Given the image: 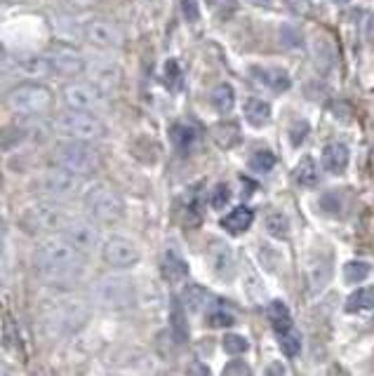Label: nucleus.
<instances>
[{
	"instance_id": "nucleus-50",
	"label": "nucleus",
	"mask_w": 374,
	"mask_h": 376,
	"mask_svg": "<svg viewBox=\"0 0 374 376\" xmlns=\"http://www.w3.org/2000/svg\"><path fill=\"white\" fill-rule=\"evenodd\" d=\"M367 38L374 43V17L370 19V26H367Z\"/></svg>"
},
{
	"instance_id": "nucleus-3",
	"label": "nucleus",
	"mask_w": 374,
	"mask_h": 376,
	"mask_svg": "<svg viewBox=\"0 0 374 376\" xmlns=\"http://www.w3.org/2000/svg\"><path fill=\"white\" fill-rule=\"evenodd\" d=\"M34 193L41 200H55V203H69V200L78 198L82 193V177L80 174H73L64 167H52V170L43 172L41 177H36V181L31 184Z\"/></svg>"
},
{
	"instance_id": "nucleus-9",
	"label": "nucleus",
	"mask_w": 374,
	"mask_h": 376,
	"mask_svg": "<svg viewBox=\"0 0 374 376\" xmlns=\"http://www.w3.org/2000/svg\"><path fill=\"white\" fill-rule=\"evenodd\" d=\"M62 236L73 245L75 250H80L82 254H92V252L101 250V231L99 224L92 217H69V222L64 224Z\"/></svg>"
},
{
	"instance_id": "nucleus-19",
	"label": "nucleus",
	"mask_w": 374,
	"mask_h": 376,
	"mask_svg": "<svg viewBox=\"0 0 374 376\" xmlns=\"http://www.w3.org/2000/svg\"><path fill=\"white\" fill-rule=\"evenodd\" d=\"M252 75H257V80H259L261 85L271 87L273 92H285V89H289V75L282 68H259V66H252Z\"/></svg>"
},
{
	"instance_id": "nucleus-27",
	"label": "nucleus",
	"mask_w": 374,
	"mask_h": 376,
	"mask_svg": "<svg viewBox=\"0 0 374 376\" xmlns=\"http://www.w3.org/2000/svg\"><path fill=\"white\" fill-rule=\"evenodd\" d=\"M212 103L219 113H231L236 106V92L231 85H217L215 92H212Z\"/></svg>"
},
{
	"instance_id": "nucleus-6",
	"label": "nucleus",
	"mask_w": 374,
	"mask_h": 376,
	"mask_svg": "<svg viewBox=\"0 0 374 376\" xmlns=\"http://www.w3.org/2000/svg\"><path fill=\"white\" fill-rule=\"evenodd\" d=\"M52 134L62 139H80V141H96L106 134L104 122L89 111H69L59 113L52 120Z\"/></svg>"
},
{
	"instance_id": "nucleus-10",
	"label": "nucleus",
	"mask_w": 374,
	"mask_h": 376,
	"mask_svg": "<svg viewBox=\"0 0 374 376\" xmlns=\"http://www.w3.org/2000/svg\"><path fill=\"white\" fill-rule=\"evenodd\" d=\"M62 99L66 103V108H73V111L96 113L106 106V92L89 80L87 82H66L62 89Z\"/></svg>"
},
{
	"instance_id": "nucleus-30",
	"label": "nucleus",
	"mask_w": 374,
	"mask_h": 376,
	"mask_svg": "<svg viewBox=\"0 0 374 376\" xmlns=\"http://www.w3.org/2000/svg\"><path fill=\"white\" fill-rule=\"evenodd\" d=\"M370 273H372V266L367 261H358V259H353V261H348L344 266V280L348 284H358V282L367 280Z\"/></svg>"
},
{
	"instance_id": "nucleus-48",
	"label": "nucleus",
	"mask_w": 374,
	"mask_h": 376,
	"mask_svg": "<svg viewBox=\"0 0 374 376\" xmlns=\"http://www.w3.org/2000/svg\"><path fill=\"white\" fill-rule=\"evenodd\" d=\"M266 374H287V369L282 367V365H271V367L266 369Z\"/></svg>"
},
{
	"instance_id": "nucleus-39",
	"label": "nucleus",
	"mask_w": 374,
	"mask_h": 376,
	"mask_svg": "<svg viewBox=\"0 0 374 376\" xmlns=\"http://www.w3.org/2000/svg\"><path fill=\"white\" fill-rule=\"evenodd\" d=\"M280 43L285 45V48L294 50L301 45V34L296 29H292V26H282L280 29Z\"/></svg>"
},
{
	"instance_id": "nucleus-14",
	"label": "nucleus",
	"mask_w": 374,
	"mask_h": 376,
	"mask_svg": "<svg viewBox=\"0 0 374 376\" xmlns=\"http://www.w3.org/2000/svg\"><path fill=\"white\" fill-rule=\"evenodd\" d=\"M85 73L89 78V82H94V85L104 89V92H111V89L118 87L122 78V71L118 64L111 59H101V57L85 62Z\"/></svg>"
},
{
	"instance_id": "nucleus-40",
	"label": "nucleus",
	"mask_w": 374,
	"mask_h": 376,
	"mask_svg": "<svg viewBox=\"0 0 374 376\" xmlns=\"http://www.w3.org/2000/svg\"><path fill=\"white\" fill-rule=\"evenodd\" d=\"M320 207L325 212H330V214H337L341 210V193L339 191H330V193H325L320 200Z\"/></svg>"
},
{
	"instance_id": "nucleus-20",
	"label": "nucleus",
	"mask_w": 374,
	"mask_h": 376,
	"mask_svg": "<svg viewBox=\"0 0 374 376\" xmlns=\"http://www.w3.org/2000/svg\"><path fill=\"white\" fill-rule=\"evenodd\" d=\"M170 332L177 343H186L189 341V322H186V313L182 301H172V310H170Z\"/></svg>"
},
{
	"instance_id": "nucleus-5",
	"label": "nucleus",
	"mask_w": 374,
	"mask_h": 376,
	"mask_svg": "<svg viewBox=\"0 0 374 376\" xmlns=\"http://www.w3.org/2000/svg\"><path fill=\"white\" fill-rule=\"evenodd\" d=\"M5 103L12 113L17 115H27V118H43L45 113H50L52 108V92L48 87L41 85V82H19L17 87H12L8 96H5Z\"/></svg>"
},
{
	"instance_id": "nucleus-47",
	"label": "nucleus",
	"mask_w": 374,
	"mask_h": 376,
	"mask_svg": "<svg viewBox=\"0 0 374 376\" xmlns=\"http://www.w3.org/2000/svg\"><path fill=\"white\" fill-rule=\"evenodd\" d=\"M189 374H210V369L203 365H193V367H189Z\"/></svg>"
},
{
	"instance_id": "nucleus-37",
	"label": "nucleus",
	"mask_w": 374,
	"mask_h": 376,
	"mask_svg": "<svg viewBox=\"0 0 374 376\" xmlns=\"http://www.w3.org/2000/svg\"><path fill=\"white\" fill-rule=\"evenodd\" d=\"M231 203V188L226 184H219L215 191H212V198H210V205L215 210H224Z\"/></svg>"
},
{
	"instance_id": "nucleus-4",
	"label": "nucleus",
	"mask_w": 374,
	"mask_h": 376,
	"mask_svg": "<svg viewBox=\"0 0 374 376\" xmlns=\"http://www.w3.org/2000/svg\"><path fill=\"white\" fill-rule=\"evenodd\" d=\"M52 163L64 170L80 174V177H89L99 170L101 158L92 146V141H80V139H64L62 144L55 146Z\"/></svg>"
},
{
	"instance_id": "nucleus-45",
	"label": "nucleus",
	"mask_w": 374,
	"mask_h": 376,
	"mask_svg": "<svg viewBox=\"0 0 374 376\" xmlns=\"http://www.w3.org/2000/svg\"><path fill=\"white\" fill-rule=\"evenodd\" d=\"M287 3V8L296 12V15H311L313 12V5H311V0H285Z\"/></svg>"
},
{
	"instance_id": "nucleus-42",
	"label": "nucleus",
	"mask_w": 374,
	"mask_h": 376,
	"mask_svg": "<svg viewBox=\"0 0 374 376\" xmlns=\"http://www.w3.org/2000/svg\"><path fill=\"white\" fill-rule=\"evenodd\" d=\"M179 78H182V71H179V64L170 59L165 64V80H167V85L170 87H177L179 85Z\"/></svg>"
},
{
	"instance_id": "nucleus-46",
	"label": "nucleus",
	"mask_w": 374,
	"mask_h": 376,
	"mask_svg": "<svg viewBox=\"0 0 374 376\" xmlns=\"http://www.w3.org/2000/svg\"><path fill=\"white\" fill-rule=\"evenodd\" d=\"M250 372H252V369L245 365L243 360H233V362H229V365L224 367V374H226V376H236V374H243L245 376V374H250Z\"/></svg>"
},
{
	"instance_id": "nucleus-16",
	"label": "nucleus",
	"mask_w": 374,
	"mask_h": 376,
	"mask_svg": "<svg viewBox=\"0 0 374 376\" xmlns=\"http://www.w3.org/2000/svg\"><path fill=\"white\" fill-rule=\"evenodd\" d=\"M85 320H87V308L78 301L66 303V306L57 313V327H62L64 332H75L78 327L85 325Z\"/></svg>"
},
{
	"instance_id": "nucleus-26",
	"label": "nucleus",
	"mask_w": 374,
	"mask_h": 376,
	"mask_svg": "<svg viewBox=\"0 0 374 376\" xmlns=\"http://www.w3.org/2000/svg\"><path fill=\"white\" fill-rule=\"evenodd\" d=\"M264 229H266L268 236H273V238L289 236V222L282 212H268L266 219H264Z\"/></svg>"
},
{
	"instance_id": "nucleus-43",
	"label": "nucleus",
	"mask_w": 374,
	"mask_h": 376,
	"mask_svg": "<svg viewBox=\"0 0 374 376\" xmlns=\"http://www.w3.org/2000/svg\"><path fill=\"white\" fill-rule=\"evenodd\" d=\"M94 3H96V0H59L62 8H64V10H69V12L87 10V8H92Z\"/></svg>"
},
{
	"instance_id": "nucleus-2",
	"label": "nucleus",
	"mask_w": 374,
	"mask_h": 376,
	"mask_svg": "<svg viewBox=\"0 0 374 376\" xmlns=\"http://www.w3.org/2000/svg\"><path fill=\"white\" fill-rule=\"evenodd\" d=\"M89 299L99 308L125 310L134 306V301H137V289H134V282L127 275L108 273L92 282V287H89Z\"/></svg>"
},
{
	"instance_id": "nucleus-35",
	"label": "nucleus",
	"mask_w": 374,
	"mask_h": 376,
	"mask_svg": "<svg viewBox=\"0 0 374 376\" xmlns=\"http://www.w3.org/2000/svg\"><path fill=\"white\" fill-rule=\"evenodd\" d=\"M280 348H282V353L287 355V358H296L301 351V341H299V336H296L292 329L289 332H282L280 334Z\"/></svg>"
},
{
	"instance_id": "nucleus-29",
	"label": "nucleus",
	"mask_w": 374,
	"mask_h": 376,
	"mask_svg": "<svg viewBox=\"0 0 374 376\" xmlns=\"http://www.w3.org/2000/svg\"><path fill=\"white\" fill-rule=\"evenodd\" d=\"M215 139L222 148H231L240 141V129H238L236 122H219L215 127Z\"/></svg>"
},
{
	"instance_id": "nucleus-12",
	"label": "nucleus",
	"mask_w": 374,
	"mask_h": 376,
	"mask_svg": "<svg viewBox=\"0 0 374 376\" xmlns=\"http://www.w3.org/2000/svg\"><path fill=\"white\" fill-rule=\"evenodd\" d=\"M52 64V71L57 75L64 78H73L78 73H85V59L75 48H71L66 43H57L50 48V52L45 55Z\"/></svg>"
},
{
	"instance_id": "nucleus-18",
	"label": "nucleus",
	"mask_w": 374,
	"mask_h": 376,
	"mask_svg": "<svg viewBox=\"0 0 374 376\" xmlns=\"http://www.w3.org/2000/svg\"><path fill=\"white\" fill-rule=\"evenodd\" d=\"M254 222V212L250 210V207H236V210H231L229 212V217H224L222 219V226L226 229L229 233H233V236H240V233H245L252 226Z\"/></svg>"
},
{
	"instance_id": "nucleus-1",
	"label": "nucleus",
	"mask_w": 374,
	"mask_h": 376,
	"mask_svg": "<svg viewBox=\"0 0 374 376\" xmlns=\"http://www.w3.org/2000/svg\"><path fill=\"white\" fill-rule=\"evenodd\" d=\"M36 270L43 280L52 284H66L78 280L85 270V254L75 250L62 233H52L36 247Z\"/></svg>"
},
{
	"instance_id": "nucleus-51",
	"label": "nucleus",
	"mask_w": 374,
	"mask_h": 376,
	"mask_svg": "<svg viewBox=\"0 0 374 376\" xmlns=\"http://www.w3.org/2000/svg\"><path fill=\"white\" fill-rule=\"evenodd\" d=\"M208 3H210V5H215V8H217V5H222V0H208Z\"/></svg>"
},
{
	"instance_id": "nucleus-25",
	"label": "nucleus",
	"mask_w": 374,
	"mask_h": 376,
	"mask_svg": "<svg viewBox=\"0 0 374 376\" xmlns=\"http://www.w3.org/2000/svg\"><path fill=\"white\" fill-rule=\"evenodd\" d=\"M330 275H332V266L330 263H322V261H313L311 266L306 268V280L311 284V289H320L330 282Z\"/></svg>"
},
{
	"instance_id": "nucleus-36",
	"label": "nucleus",
	"mask_w": 374,
	"mask_h": 376,
	"mask_svg": "<svg viewBox=\"0 0 374 376\" xmlns=\"http://www.w3.org/2000/svg\"><path fill=\"white\" fill-rule=\"evenodd\" d=\"M224 351L229 355H243L247 351V339H243L240 334H229L226 339H224Z\"/></svg>"
},
{
	"instance_id": "nucleus-17",
	"label": "nucleus",
	"mask_w": 374,
	"mask_h": 376,
	"mask_svg": "<svg viewBox=\"0 0 374 376\" xmlns=\"http://www.w3.org/2000/svg\"><path fill=\"white\" fill-rule=\"evenodd\" d=\"M348 148L344 144H327L322 148V167L330 174H341L348 167Z\"/></svg>"
},
{
	"instance_id": "nucleus-24",
	"label": "nucleus",
	"mask_w": 374,
	"mask_h": 376,
	"mask_svg": "<svg viewBox=\"0 0 374 376\" xmlns=\"http://www.w3.org/2000/svg\"><path fill=\"white\" fill-rule=\"evenodd\" d=\"M374 308V287H360L346 299L348 313H358V310H370Z\"/></svg>"
},
{
	"instance_id": "nucleus-7",
	"label": "nucleus",
	"mask_w": 374,
	"mask_h": 376,
	"mask_svg": "<svg viewBox=\"0 0 374 376\" xmlns=\"http://www.w3.org/2000/svg\"><path fill=\"white\" fill-rule=\"evenodd\" d=\"M66 222H69L66 212H64L59 203H55V200H41V203L27 207L22 217H19V226L27 233H31V236H52V233H62Z\"/></svg>"
},
{
	"instance_id": "nucleus-21",
	"label": "nucleus",
	"mask_w": 374,
	"mask_h": 376,
	"mask_svg": "<svg viewBox=\"0 0 374 376\" xmlns=\"http://www.w3.org/2000/svg\"><path fill=\"white\" fill-rule=\"evenodd\" d=\"M186 273H189V266L177 252H167L165 259H163V275L167 282H179L184 280Z\"/></svg>"
},
{
	"instance_id": "nucleus-8",
	"label": "nucleus",
	"mask_w": 374,
	"mask_h": 376,
	"mask_svg": "<svg viewBox=\"0 0 374 376\" xmlns=\"http://www.w3.org/2000/svg\"><path fill=\"white\" fill-rule=\"evenodd\" d=\"M87 217H92L96 224H115L125 217V203L115 191L106 186H92L82 198Z\"/></svg>"
},
{
	"instance_id": "nucleus-22",
	"label": "nucleus",
	"mask_w": 374,
	"mask_h": 376,
	"mask_svg": "<svg viewBox=\"0 0 374 376\" xmlns=\"http://www.w3.org/2000/svg\"><path fill=\"white\" fill-rule=\"evenodd\" d=\"M266 313H268L271 325H273V329L278 334L289 332V329H292V315H289V310H287V306L282 301H271Z\"/></svg>"
},
{
	"instance_id": "nucleus-52",
	"label": "nucleus",
	"mask_w": 374,
	"mask_h": 376,
	"mask_svg": "<svg viewBox=\"0 0 374 376\" xmlns=\"http://www.w3.org/2000/svg\"><path fill=\"white\" fill-rule=\"evenodd\" d=\"M341 3H346V0H341Z\"/></svg>"
},
{
	"instance_id": "nucleus-28",
	"label": "nucleus",
	"mask_w": 374,
	"mask_h": 376,
	"mask_svg": "<svg viewBox=\"0 0 374 376\" xmlns=\"http://www.w3.org/2000/svg\"><path fill=\"white\" fill-rule=\"evenodd\" d=\"M22 68H24V73L31 78H45V75L55 73L48 57H27V59H22Z\"/></svg>"
},
{
	"instance_id": "nucleus-33",
	"label": "nucleus",
	"mask_w": 374,
	"mask_h": 376,
	"mask_svg": "<svg viewBox=\"0 0 374 376\" xmlns=\"http://www.w3.org/2000/svg\"><path fill=\"white\" fill-rule=\"evenodd\" d=\"M250 167L259 174H266L275 167V155L271 153L268 148H259V151H254L252 158H250Z\"/></svg>"
},
{
	"instance_id": "nucleus-38",
	"label": "nucleus",
	"mask_w": 374,
	"mask_h": 376,
	"mask_svg": "<svg viewBox=\"0 0 374 376\" xmlns=\"http://www.w3.org/2000/svg\"><path fill=\"white\" fill-rule=\"evenodd\" d=\"M236 322L233 313H229V310H212L208 315V325L212 327H231Z\"/></svg>"
},
{
	"instance_id": "nucleus-49",
	"label": "nucleus",
	"mask_w": 374,
	"mask_h": 376,
	"mask_svg": "<svg viewBox=\"0 0 374 376\" xmlns=\"http://www.w3.org/2000/svg\"><path fill=\"white\" fill-rule=\"evenodd\" d=\"M252 5H257V8H271L273 5V0H250Z\"/></svg>"
},
{
	"instance_id": "nucleus-41",
	"label": "nucleus",
	"mask_w": 374,
	"mask_h": 376,
	"mask_svg": "<svg viewBox=\"0 0 374 376\" xmlns=\"http://www.w3.org/2000/svg\"><path fill=\"white\" fill-rule=\"evenodd\" d=\"M308 129H311V127H308V122H304V120H296L294 122V127L289 129V139H292L294 146H299L301 141L308 137Z\"/></svg>"
},
{
	"instance_id": "nucleus-13",
	"label": "nucleus",
	"mask_w": 374,
	"mask_h": 376,
	"mask_svg": "<svg viewBox=\"0 0 374 376\" xmlns=\"http://www.w3.org/2000/svg\"><path fill=\"white\" fill-rule=\"evenodd\" d=\"M101 256H104V261L108 266H113V268H130V266L139 261L141 254L132 240L113 236L101 245Z\"/></svg>"
},
{
	"instance_id": "nucleus-23",
	"label": "nucleus",
	"mask_w": 374,
	"mask_h": 376,
	"mask_svg": "<svg viewBox=\"0 0 374 376\" xmlns=\"http://www.w3.org/2000/svg\"><path fill=\"white\" fill-rule=\"evenodd\" d=\"M245 120L252 127H264L271 120V106L261 99H250L245 103Z\"/></svg>"
},
{
	"instance_id": "nucleus-32",
	"label": "nucleus",
	"mask_w": 374,
	"mask_h": 376,
	"mask_svg": "<svg viewBox=\"0 0 374 376\" xmlns=\"http://www.w3.org/2000/svg\"><path fill=\"white\" fill-rule=\"evenodd\" d=\"M318 167H315L313 158H304L296 167V181H299V186H315L318 184Z\"/></svg>"
},
{
	"instance_id": "nucleus-44",
	"label": "nucleus",
	"mask_w": 374,
	"mask_h": 376,
	"mask_svg": "<svg viewBox=\"0 0 374 376\" xmlns=\"http://www.w3.org/2000/svg\"><path fill=\"white\" fill-rule=\"evenodd\" d=\"M182 12L186 22H198V19H201V10H198L196 0H182Z\"/></svg>"
},
{
	"instance_id": "nucleus-31",
	"label": "nucleus",
	"mask_w": 374,
	"mask_h": 376,
	"mask_svg": "<svg viewBox=\"0 0 374 376\" xmlns=\"http://www.w3.org/2000/svg\"><path fill=\"white\" fill-rule=\"evenodd\" d=\"M170 139L177 151H186L193 141H196V129L189 127V125H174L170 129Z\"/></svg>"
},
{
	"instance_id": "nucleus-34",
	"label": "nucleus",
	"mask_w": 374,
	"mask_h": 376,
	"mask_svg": "<svg viewBox=\"0 0 374 376\" xmlns=\"http://www.w3.org/2000/svg\"><path fill=\"white\" fill-rule=\"evenodd\" d=\"M184 306L191 308V310H201V306L205 303V299H208V291H205L201 284H189L184 291Z\"/></svg>"
},
{
	"instance_id": "nucleus-11",
	"label": "nucleus",
	"mask_w": 374,
	"mask_h": 376,
	"mask_svg": "<svg viewBox=\"0 0 374 376\" xmlns=\"http://www.w3.org/2000/svg\"><path fill=\"white\" fill-rule=\"evenodd\" d=\"M82 38L94 45V48L101 50H115L122 48L125 43V34L115 22H108V19H89V22L82 26Z\"/></svg>"
},
{
	"instance_id": "nucleus-15",
	"label": "nucleus",
	"mask_w": 374,
	"mask_h": 376,
	"mask_svg": "<svg viewBox=\"0 0 374 376\" xmlns=\"http://www.w3.org/2000/svg\"><path fill=\"white\" fill-rule=\"evenodd\" d=\"M208 263L212 273L222 280H231L236 275V252L226 243H219V240L212 243V247L208 250Z\"/></svg>"
}]
</instances>
